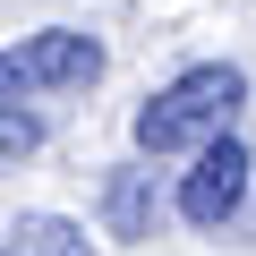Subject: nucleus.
Segmentation results:
<instances>
[{
	"label": "nucleus",
	"mask_w": 256,
	"mask_h": 256,
	"mask_svg": "<svg viewBox=\"0 0 256 256\" xmlns=\"http://www.w3.org/2000/svg\"><path fill=\"white\" fill-rule=\"evenodd\" d=\"M248 102V77L230 60H205L188 77H171L146 111H137V154H205L214 137H230V120Z\"/></svg>",
	"instance_id": "f257e3e1"
},
{
	"label": "nucleus",
	"mask_w": 256,
	"mask_h": 256,
	"mask_svg": "<svg viewBox=\"0 0 256 256\" xmlns=\"http://www.w3.org/2000/svg\"><path fill=\"white\" fill-rule=\"evenodd\" d=\"M94 77H102V43H94V34H68V26L26 34V43H9V52H0V111H18L26 94H68V86H94Z\"/></svg>",
	"instance_id": "f03ea898"
},
{
	"label": "nucleus",
	"mask_w": 256,
	"mask_h": 256,
	"mask_svg": "<svg viewBox=\"0 0 256 256\" xmlns=\"http://www.w3.org/2000/svg\"><path fill=\"white\" fill-rule=\"evenodd\" d=\"M239 205H248V154H239V137H214V146L196 154V171L180 180V214H188L196 230H222Z\"/></svg>",
	"instance_id": "7ed1b4c3"
},
{
	"label": "nucleus",
	"mask_w": 256,
	"mask_h": 256,
	"mask_svg": "<svg viewBox=\"0 0 256 256\" xmlns=\"http://www.w3.org/2000/svg\"><path fill=\"white\" fill-rule=\"evenodd\" d=\"M18 256H86V230L60 222V214H18Z\"/></svg>",
	"instance_id": "20e7f679"
},
{
	"label": "nucleus",
	"mask_w": 256,
	"mask_h": 256,
	"mask_svg": "<svg viewBox=\"0 0 256 256\" xmlns=\"http://www.w3.org/2000/svg\"><path fill=\"white\" fill-rule=\"evenodd\" d=\"M111 230L120 239H146V171H120L111 180Z\"/></svg>",
	"instance_id": "39448f33"
},
{
	"label": "nucleus",
	"mask_w": 256,
	"mask_h": 256,
	"mask_svg": "<svg viewBox=\"0 0 256 256\" xmlns=\"http://www.w3.org/2000/svg\"><path fill=\"white\" fill-rule=\"evenodd\" d=\"M34 146H43V120L34 111H0V162H26Z\"/></svg>",
	"instance_id": "423d86ee"
},
{
	"label": "nucleus",
	"mask_w": 256,
	"mask_h": 256,
	"mask_svg": "<svg viewBox=\"0 0 256 256\" xmlns=\"http://www.w3.org/2000/svg\"><path fill=\"white\" fill-rule=\"evenodd\" d=\"M0 256H9V248H0Z\"/></svg>",
	"instance_id": "0eeeda50"
}]
</instances>
